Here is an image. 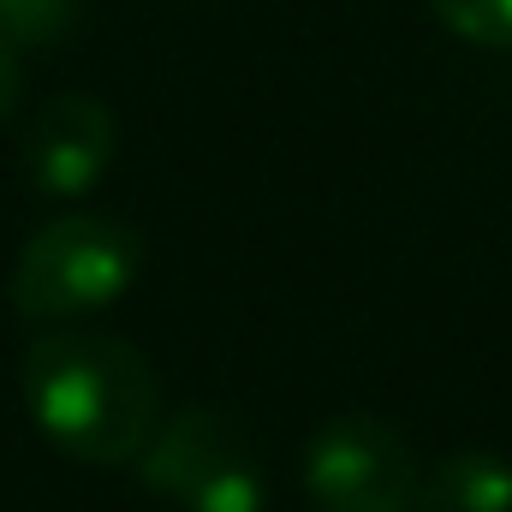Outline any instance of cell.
I'll list each match as a JSON object with an SVG mask.
<instances>
[{"mask_svg":"<svg viewBox=\"0 0 512 512\" xmlns=\"http://www.w3.org/2000/svg\"><path fill=\"white\" fill-rule=\"evenodd\" d=\"M18 90H24V54L0 42V126H6L12 108H18Z\"/></svg>","mask_w":512,"mask_h":512,"instance_id":"obj_9","label":"cell"},{"mask_svg":"<svg viewBox=\"0 0 512 512\" xmlns=\"http://www.w3.org/2000/svg\"><path fill=\"white\" fill-rule=\"evenodd\" d=\"M143 245L108 215H60L24 239L12 262V310L24 322H78L126 298L137 280Z\"/></svg>","mask_w":512,"mask_h":512,"instance_id":"obj_2","label":"cell"},{"mask_svg":"<svg viewBox=\"0 0 512 512\" xmlns=\"http://www.w3.org/2000/svg\"><path fill=\"white\" fill-rule=\"evenodd\" d=\"M417 512H512V465L501 453H453L435 471H423Z\"/></svg>","mask_w":512,"mask_h":512,"instance_id":"obj_6","label":"cell"},{"mask_svg":"<svg viewBox=\"0 0 512 512\" xmlns=\"http://www.w3.org/2000/svg\"><path fill=\"white\" fill-rule=\"evenodd\" d=\"M84 0H0V42L30 54V48H54L72 36Z\"/></svg>","mask_w":512,"mask_h":512,"instance_id":"obj_7","label":"cell"},{"mask_svg":"<svg viewBox=\"0 0 512 512\" xmlns=\"http://www.w3.org/2000/svg\"><path fill=\"white\" fill-rule=\"evenodd\" d=\"M429 12L477 48H512V0H429Z\"/></svg>","mask_w":512,"mask_h":512,"instance_id":"obj_8","label":"cell"},{"mask_svg":"<svg viewBox=\"0 0 512 512\" xmlns=\"http://www.w3.org/2000/svg\"><path fill=\"white\" fill-rule=\"evenodd\" d=\"M137 477L149 495L185 512H262L268 501L245 429L209 405H185L161 417V429L137 453Z\"/></svg>","mask_w":512,"mask_h":512,"instance_id":"obj_3","label":"cell"},{"mask_svg":"<svg viewBox=\"0 0 512 512\" xmlns=\"http://www.w3.org/2000/svg\"><path fill=\"white\" fill-rule=\"evenodd\" d=\"M114 149H120V120H114V108H108L102 96L72 90V96L42 102V114L24 131L18 161H24V179H30L42 197H84V191L108 173Z\"/></svg>","mask_w":512,"mask_h":512,"instance_id":"obj_5","label":"cell"},{"mask_svg":"<svg viewBox=\"0 0 512 512\" xmlns=\"http://www.w3.org/2000/svg\"><path fill=\"white\" fill-rule=\"evenodd\" d=\"M304 489L322 512H417L423 465L382 417H334L310 435Z\"/></svg>","mask_w":512,"mask_h":512,"instance_id":"obj_4","label":"cell"},{"mask_svg":"<svg viewBox=\"0 0 512 512\" xmlns=\"http://www.w3.org/2000/svg\"><path fill=\"white\" fill-rule=\"evenodd\" d=\"M24 411L78 465H131L161 429L149 358L102 328H48L24 352Z\"/></svg>","mask_w":512,"mask_h":512,"instance_id":"obj_1","label":"cell"}]
</instances>
